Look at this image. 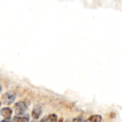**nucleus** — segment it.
Listing matches in <instances>:
<instances>
[{
    "instance_id": "1",
    "label": "nucleus",
    "mask_w": 122,
    "mask_h": 122,
    "mask_svg": "<svg viewBox=\"0 0 122 122\" xmlns=\"http://www.w3.org/2000/svg\"><path fill=\"white\" fill-rule=\"evenodd\" d=\"M28 105L25 102H19L14 105V109L16 115H22L26 111Z\"/></svg>"
},
{
    "instance_id": "2",
    "label": "nucleus",
    "mask_w": 122,
    "mask_h": 122,
    "mask_svg": "<svg viewBox=\"0 0 122 122\" xmlns=\"http://www.w3.org/2000/svg\"><path fill=\"white\" fill-rule=\"evenodd\" d=\"M16 97V95L14 92H11V91L7 92L2 97L4 104L6 105H10L15 101Z\"/></svg>"
},
{
    "instance_id": "3",
    "label": "nucleus",
    "mask_w": 122,
    "mask_h": 122,
    "mask_svg": "<svg viewBox=\"0 0 122 122\" xmlns=\"http://www.w3.org/2000/svg\"><path fill=\"white\" fill-rule=\"evenodd\" d=\"M42 114V109L39 105H35L33 108L31 116L34 119H38Z\"/></svg>"
},
{
    "instance_id": "4",
    "label": "nucleus",
    "mask_w": 122,
    "mask_h": 122,
    "mask_svg": "<svg viewBox=\"0 0 122 122\" xmlns=\"http://www.w3.org/2000/svg\"><path fill=\"white\" fill-rule=\"evenodd\" d=\"M1 114L6 119H11L12 114V110L9 107H4L1 110Z\"/></svg>"
},
{
    "instance_id": "5",
    "label": "nucleus",
    "mask_w": 122,
    "mask_h": 122,
    "mask_svg": "<svg viewBox=\"0 0 122 122\" xmlns=\"http://www.w3.org/2000/svg\"><path fill=\"white\" fill-rule=\"evenodd\" d=\"M13 121L14 122H29V116H25V117L16 116V117H14Z\"/></svg>"
},
{
    "instance_id": "6",
    "label": "nucleus",
    "mask_w": 122,
    "mask_h": 122,
    "mask_svg": "<svg viewBox=\"0 0 122 122\" xmlns=\"http://www.w3.org/2000/svg\"><path fill=\"white\" fill-rule=\"evenodd\" d=\"M89 122H100L102 120V117L100 115H93L89 118Z\"/></svg>"
},
{
    "instance_id": "7",
    "label": "nucleus",
    "mask_w": 122,
    "mask_h": 122,
    "mask_svg": "<svg viewBox=\"0 0 122 122\" xmlns=\"http://www.w3.org/2000/svg\"><path fill=\"white\" fill-rule=\"evenodd\" d=\"M49 122H57V116L56 114H50L48 116Z\"/></svg>"
},
{
    "instance_id": "8",
    "label": "nucleus",
    "mask_w": 122,
    "mask_h": 122,
    "mask_svg": "<svg viewBox=\"0 0 122 122\" xmlns=\"http://www.w3.org/2000/svg\"><path fill=\"white\" fill-rule=\"evenodd\" d=\"M72 122H82V119L81 117H79L77 118H75Z\"/></svg>"
},
{
    "instance_id": "9",
    "label": "nucleus",
    "mask_w": 122,
    "mask_h": 122,
    "mask_svg": "<svg viewBox=\"0 0 122 122\" xmlns=\"http://www.w3.org/2000/svg\"><path fill=\"white\" fill-rule=\"evenodd\" d=\"M40 122H49V119H48V116L47 117H43L41 119V121Z\"/></svg>"
},
{
    "instance_id": "10",
    "label": "nucleus",
    "mask_w": 122,
    "mask_h": 122,
    "mask_svg": "<svg viewBox=\"0 0 122 122\" xmlns=\"http://www.w3.org/2000/svg\"><path fill=\"white\" fill-rule=\"evenodd\" d=\"M1 122H11L9 121V119H4V120H2Z\"/></svg>"
},
{
    "instance_id": "11",
    "label": "nucleus",
    "mask_w": 122,
    "mask_h": 122,
    "mask_svg": "<svg viewBox=\"0 0 122 122\" xmlns=\"http://www.w3.org/2000/svg\"><path fill=\"white\" fill-rule=\"evenodd\" d=\"M64 122V119H63V118H60L59 119V120L58 121V122Z\"/></svg>"
},
{
    "instance_id": "12",
    "label": "nucleus",
    "mask_w": 122,
    "mask_h": 122,
    "mask_svg": "<svg viewBox=\"0 0 122 122\" xmlns=\"http://www.w3.org/2000/svg\"><path fill=\"white\" fill-rule=\"evenodd\" d=\"M1 89H2V87H1V84H0V92H1Z\"/></svg>"
},
{
    "instance_id": "13",
    "label": "nucleus",
    "mask_w": 122,
    "mask_h": 122,
    "mask_svg": "<svg viewBox=\"0 0 122 122\" xmlns=\"http://www.w3.org/2000/svg\"><path fill=\"white\" fill-rule=\"evenodd\" d=\"M1 102L0 101V107H1Z\"/></svg>"
},
{
    "instance_id": "14",
    "label": "nucleus",
    "mask_w": 122,
    "mask_h": 122,
    "mask_svg": "<svg viewBox=\"0 0 122 122\" xmlns=\"http://www.w3.org/2000/svg\"><path fill=\"white\" fill-rule=\"evenodd\" d=\"M66 122H69V120H67V121H66Z\"/></svg>"
},
{
    "instance_id": "15",
    "label": "nucleus",
    "mask_w": 122,
    "mask_h": 122,
    "mask_svg": "<svg viewBox=\"0 0 122 122\" xmlns=\"http://www.w3.org/2000/svg\"></svg>"
}]
</instances>
